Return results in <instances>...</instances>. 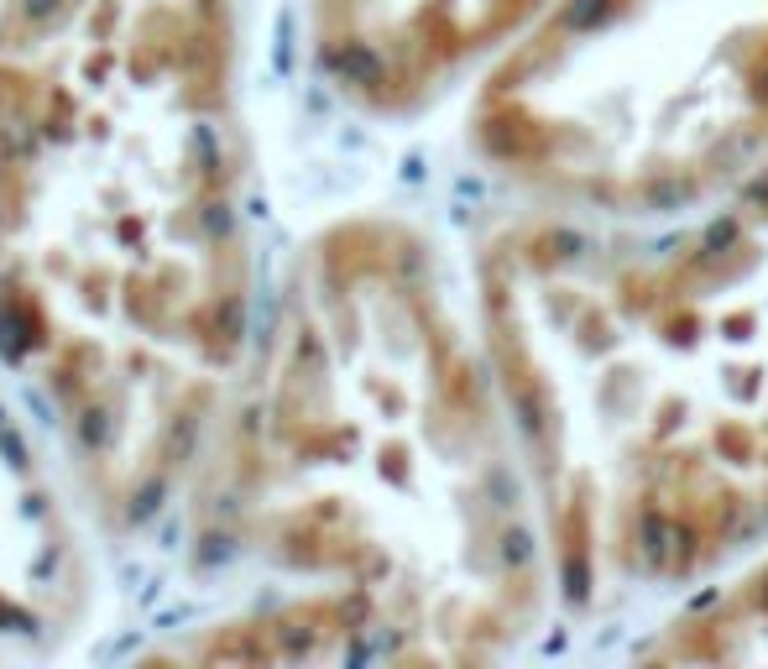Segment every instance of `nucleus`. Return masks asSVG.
Returning a JSON list of instances; mask_svg holds the SVG:
<instances>
[{
  "label": "nucleus",
  "mask_w": 768,
  "mask_h": 669,
  "mask_svg": "<svg viewBox=\"0 0 768 669\" xmlns=\"http://www.w3.org/2000/svg\"><path fill=\"white\" fill-rule=\"evenodd\" d=\"M471 142L565 210L680 215L768 157V0H549L497 53Z\"/></svg>",
  "instance_id": "obj_4"
},
{
  "label": "nucleus",
  "mask_w": 768,
  "mask_h": 669,
  "mask_svg": "<svg viewBox=\"0 0 768 669\" xmlns=\"http://www.w3.org/2000/svg\"><path fill=\"white\" fill-rule=\"evenodd\" d=\"M549 0H309L324 79L371 115L434 105L476 63L512 48Z\"/></svg>",
  "instance_id": "obj_5"
},
{
  "label": "nucleus",
  "mask_w": 768,
  "mask_h": 669,
  "mask_svg": "<svg viewBox=\"0 0 768 669\" xmlns=\"http://www.w3.org/2000/svg\"><path fill=\"white\" fill-rule=\"evenodd\" d=\"M204 544L283 596L183 659H497L533 633L549 523L486 340L413 225L351 215L298 251L209 466Z\"/></svg>",
  "instance_id": "obj_1"
},
{
  "label": "nucleus",
  "mask_w": 768,
  "mask_h": 669,
  "mask_svg": "<svg viewBox=\"0 0 768 669\" xmlns=\"http://www.w3.org/2000/svg\"><path fill=\"white\" fill-rule=\"evenodd\" d=\"M89 555L32 434L0 403V638L53 649L89 612Z\"/></svg>",
  "instance_id": "obj_6"
},
{
  "label": "nucleus",
  "mask_w": 768,
  "mask_h": 669,
  "mask_svg": "<svg viewBox=\"0 0 768 669\" xmlns=\"http://www.w3.org/2000/svg\"><path fill=\"white\" fill-rule=\"evenodd\" d=\"M643 654L669 664H768V555L674 612Z\"/></svg>",
  "instance_id": "obj_7"
},
{
  "label": "nucleus",
  "mask_w": 768,
  "mask_h": 669,
  "mask_svg": "<svg viewBox=\"0 0 768 669\" xmlns=\"http://www.w3.org/2000/svg\"><path fill=\"white\" fill-rule=\"evenodd\" d=\"M246 314L236 0H0V351L105 523L189 481Z\"/></svg>",
  "instance_id": "obj_2"
},
{
  "label": "nucleus",
  "mask_w": 768,
  "mask_h": 669,
  "mask_svg": "<svg viewBox=\"0 0 768 669\" xmlns=\"http://www.w3.org/2000/svg\"><path fill=\"white\" fill-rule=\"evenodd\" d=\"M481 340L575 591L695 581L768 539V157L674 236L507 225Z\"/></svg>",
  "instance_id": "obj_3"
}]
</instances>
